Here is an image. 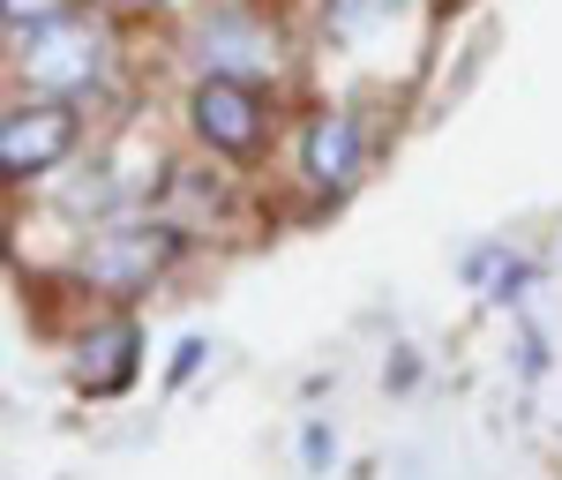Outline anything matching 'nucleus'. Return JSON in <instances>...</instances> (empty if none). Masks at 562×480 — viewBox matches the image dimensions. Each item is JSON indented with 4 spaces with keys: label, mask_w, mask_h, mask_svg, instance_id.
Segmentation results:
<instances>
[{
    "label": "nucleus",
    "mask_w": 562,
    "mask_h": 480,
    "mask_svg": "<svg viewBox=\"0 0 562 480\" xmlns=\"http://www.w3.org/2000/svg\"><path fill=\"white\" fill-rule=\"evenodd\" d=\"M23 76L45 90V98H68V90H90L105 76V38L90 31V23H45L23 38Z\"/></svg>",
    "instance_id": "f257e3e1"
},
{
    "label": "nucleus",
    "mask_w": 562,
    "mask_h": 480,
    "mask_svg": "<svg viewBox=\"0 0 562 480\" xmlns=\"http://www.w3.org/2000/svg\"><path fill=\"white\" fill-rule=\"evenodd\" d=\"M173 263V233L166 225H113L83 248V278L98 293H143L158 270Z\"/></svg>",
    "instance_id": "f03ea898"
},
{
    "label": "nucleus",
    "mask_w": 562,
    "mask_h": 480,
    "mask_svg": "<svg viewBox=\"0 0 562 480\" xmlns=\"http://www.w3.org/2000/svg\"><path fill=\"white\" fill-rule=\"evenodd\" d=\"M76 150V113L60 98H38V105H15L0 121V174L8 180H31V174H53L60 158Z\"/></svg>",
    "instance_id": "7ed1b4c3"
},
{
    "label": "nucleus",
    "mask_w": 562,
    "mask_h": 480,
    "mask_svg": "<svg viewBox=\"0 0 562 480\" xmlns=\"http://www.w3.org/2000/svg\"><path fill=\"white\" fill-rule=\"evenodd\" d=\"M188 113H195V135L225 150V158H248L262 150V98L256 83H233V76H203V90L188 98Z\"/></svg>",
    "instance_id": "20e7f679"
},
{
    "label": "nucleus",
    "mask_w": 562,
    "mask_h": 480,
    "mask_svg": "<svg viewBox=\"0 0 562 480\" xmlns=\"http://www.w3.org/2000/svg\"><path fill=\"white\" fill-rule=\"evenodd\" d=\"M301 174L315 180V188H346V180L360 174V121H352V113H323V121L307 129Z\"/></svg>",
    "instance_id": "39448f33"
},
{
    "label": "nucleus",
    "mask_w": 562,
    "mask_h": 480,
    "mask_svg": "<svg viewBox=\"0 0 562 480\" xmlns=\"http://www.w3.org/2000/svg\"><path fill=\"white\" fill-rule=\"evenodd\" d=\"M203 60H211V76H233V83H256L262 68L278 60L270 38H262L256 23H211L203 31Z\"/></svg>",
    "instance_id": "423d86ee"
},
{
    "label": "nucleus",
    "mask_w": 562,
    "mask_h": 480,
    "mask_svg": "<svg viewBox=\"0 0 562 480\" xmlns=\"http://www.w3.org/2000/svg\"><path fill=\"white\" fill-rule=\"evenodd\" d=\"M76 376H83V391H121V383L135 376V331L128 323L98 331V338L83 346V368H76Z\"/></svg>",
    "instance_id": "0eeeda50"
},
{
    "label": "nucleus",
    "mask_w": 562,
    "mask_h": 480,
    "mask_svg": "<svg viewBox=\"0 0 562 480\" xmlns=\"http://www.w3.org/2000/svg\"><path fill=\"white\" fill-rule=\"evenodd\" d=\"M60 8L68 0H8V31L23 38V31H45V23H60Z\"/></svg>",
    "instance_id": "6e6552de"
}]
</instances>
